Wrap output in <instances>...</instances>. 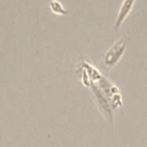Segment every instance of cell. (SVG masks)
I'll list each match as a JSON object with an SVG mask.
<instances>
[{
	"label": "cell",
	"instance_id": "obj_2",
	"mask_svg": "<svg viewBox=\"0 0 147 147\" xmlns=\"http://www.w3.org/2000/svg\"><path fill=\"white\" fill-rule=\"evenodd\" d=\"M125 52V41L123 39H119L116 44H114L105 54L103 64L107 69H111L117 64V62L121 60L122 55Z\"/></svg>",
	"mask_w": 147,
	"mask_h": 147
},
{
	"label": "cell",
	"instance_id": "obj_1",
	"mask_svg": "<svg viewBox=\"0 0 147 147\" xmlns=\"http://www.w3.org/2000/svg\"><path fill=\"white\" fill-rule=\"evenodd\" d=\"M91 90H92V93L95 98V102H96L99 109L103 114L105 118L111 124L114 122V115H113V108L110 106V102H109L108 98L106 96L103 91L99 86H95L94 84L91 85Z\"/></svg>",
	"mask_w": 147,
	"mask_h": 147
},
{
	"label": "cell",
	"instance_id": "obj_3",
	"mask_svg": "<svg viewBox=\"0 0 147 147\" xmlns=\"http://www.w3.org/2000/svg\"><path fill=\"white\" fill-rule=\"evenodd\" d=\"M136 3V0H123L119 9H118V14L115 21V30H118L119 26L122 25V23H124V21L126 20V17L130 15V13L132 11V8Z\"/></svg>",
	"mask_w": 147,
	"mask_h": 147
},
{
	"label": "cell",
	"instance_id": "obj_4",
	"mask_svg": "<svg viewBox=\"0 0 147 147\" xmlns=\"http://www.w3.org/2000/svg\"><path fill=\"white\" fill-rule=\"evenodd\" d=\"M49 8L53 13L57 14V15H67L68 14V10L64 9V7L62 6L61 2H59L57 0H52L51 3H49Z\"/></svg>",
	"mask_w": 147,
	"mask_h": 147
}]
</instances>
